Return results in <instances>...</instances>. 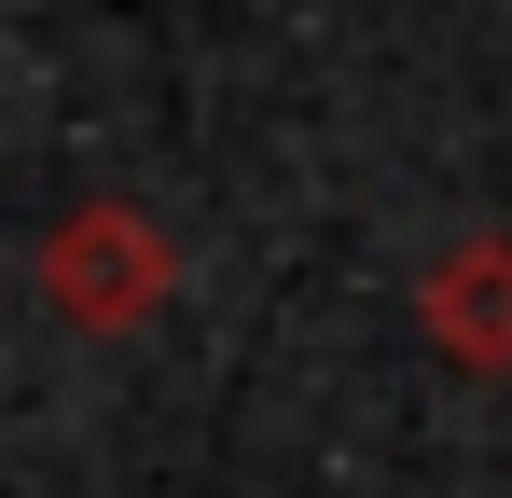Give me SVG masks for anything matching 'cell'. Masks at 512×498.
I'll use <instances>...</instances> for the list:
<instances>
[{
    "label": "cell",
    "mask_w": 512,
    "mask_h": 498,
    "mask_svg": "<svg viewBox=\"0 0 512 498\" xmlns=\"http://www.w3.org/2000/svg\"><path fill=\"white\" fill-rule=\"evenodd\" d=\"M416 332L457 374H512V236H457L416 277Z\"/></svg>",
    "instance_id": "obj_2"
},
{
    "label": "cell",
    "mask_w": 512,
    "mask_h": 498,
    "mask_svg": "<svg viewBox=\"0 0 512 498\" xmlns=\"http://www.w3.org/2000/svg\"><path fill=\"white\" fill-rule=\"evenodd\" d=\"M167 291H180V249L153 208H70L42 236V305L70 332H139V319H167Z\"/></svg>",
    "instance_id": "obj_1"
}]
</instances>
